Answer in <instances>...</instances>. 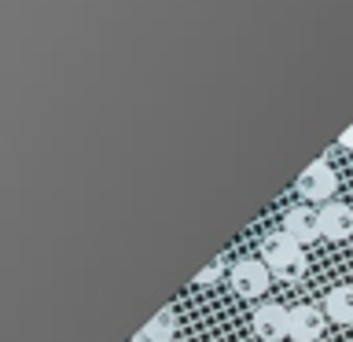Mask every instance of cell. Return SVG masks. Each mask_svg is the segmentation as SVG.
Returning <instances> with one entry per match:
<instances>
[{
    "label": "cell",
    "instance_id": "7",
    "mask_svg": "<svg viewBox=\"0 0 353 342\" xmlns=\"http://www.w3.org/2000/svg\"><path fill=\"white\" fill-rule=\"evenodd\" d=\"M320 228H324V236L327 239H350L353 236V206L346 203H327V206H320Z\"/></svg>",
    "mask_w": 353,
    "mask_h": 342
},
{
    "label": "cell",
    "instance_id": "9",
    "mask_svg": "<svg viewBox=\"0 0 353 342\" xmlns=\"http://www.w3.org/2000/svg\"><path fill=\"white\" fill-rule=\"evenodd\" d=\"M143 331H148L151 339H173V331H176V313L173 309H159L148 324H143Z\"/></svg>",
    "mask_w": 353,
    "mask_h": 342
},
{
    "label": "cell",
    "instance_id": "3",
    "mask_svg": "<svg viewBox=\"0 0 353 342\" xmlns=\"http://www.w3.org/2000/svg\"><path fill=\"white\" fill-rule=\"evenodd\" d=\"M228 283H232V291H236L239 298H261L265 291H269V283H272V269L261 258L236 261V269L228 272Z\"/></svg>",
    "mask_w": 353,
    "mask_h": 342
},
{
    "label": "cell",
    "instance_id": "10",
    "mask_svg": "<svg viewBox=\"0 0 353 342\" xmlns=\"http://www.w3.org/2000/svg\"><path fill=\"white\" fill-rule=\"evenodd\" d=\"M225 269H228V265H225V258H217L214 265H206V269H203V272H199V276H195V287H206V283H217V280H221V276H225Z\"/></svg>",
    "mask_w": 353,
    "mask_h": 342
},
{
    "label": "cell",
    "instance_id": "4",
    "mask_svg": "<svg viewBox=\"0 0 353 342\" xmlns=\"http://www.w3.org/2000/svg\"><path fill=\"white\" fill-rule=\"evenodd\" d=\"M250 328H254V335L265 339V342L291 339V309H283V305H276V302H265V305L254 309Z\"/></svg>",
    "mask_w": 353,
    "mask_h": 342
},
{
    "label": "cell",
    "instance_id": "2",
    "mask_svg": "<svg viewBox=\"0 0 353 342\" xmlns=\"http://www.w3.org/2000/svg\"><path fill=\"white\" fill-rule=\"evenodd\" d=\"M339 192V173L331 170L324 159H316L313 165H305L302 177H298V195L305 199V203H320L327 206L331 195Z\"/></svg>",
    "mask_w": 353,
    "mask_h": 342
},
{
    "label": "cell",
    "instance_id": "1",
    "mask_svg": "<svg viewBox=\"0 0 353 342\" xmlns=\"http://www.w3.org/2000/svg\"><path fill=\"white\" fill-rule=\"evenodd\" d=\"M261 261L272 269L276 280H287V283H298L309 272V258H305L302 243H294L287 232H272V236H265Z\"/></svg>",
    "mask_w": 353,
    "mask_h": 342
},
{
    "label": "cell",
    "instance_id": "8",
    "mask_svg": "<svg viewBox=\"0 0 353 342\" xmlns=\"http://www.w3.org/2000/svg\"><path fill=\"white\" fill-rule=\"evenodd\" d=\"M324 313H327V320H335V324H353V287L350 283L331 287L327 298H324Z\"/></svg>",
    "mask_w": 353,
    "mask_h": 342
},
{
    "label": "cell",
    "instance_id": "12",
    "mask_svg": "<svg viewBox=\"0 0 353 342\" xmlns=\"http://www.w3.org/2000/svg\"><path fill=\"white\" fill-rule=\"evenodd\" d=\"M339 143H342V148H350V151H353V125H350V129L339 137Z\"/></svg>",
    "mask_w": 353,
    "mask_h": 342
},
{
    "label": "cell",
    "instance_id": "5",
    "mask_svg": "<svg viewBox=\"0 0 353 342\" xmlns=\"http://www.w3.org/2000/svg\"><path fill=\"white\" fill-rule=\"evenodd\" d=\"M283 232L294 243L320 239V236H324V228H320V210H313V206H291L283 214Z\"/></svg>",
    "mask_w": 353,
    "mask_h": 342
},
{
    "label": "cell",
    "instance_id": "11",
    "mask_svg": "<svg viewBox=\"0 0 353 342\" xmlns=\"http://www.w3.org/2000/svg\"><path fill=\"white\" fill-rule=\"evenodd\" d=\"M132 342H173V339H151L148 331H137V335H132Z\"/></svg>",
    "mask_w": 353,
    "mask_h": 342
},
{
    "label": "cell",
    "instance_id": "6",
    "mask_svg": "<svg viewBox=\"0 0 353 342\" xmlns=\"http://www.w3.org/2000/svg\"><path fill=\"white\" fill-rule=\"evenodd\" d=\"M324 316L316 305H294L291 309V339L294 342H316L324 335Z\"/></svg>",
    "mask_w": 353,
    "mask_h": 342
}]
</instances>
